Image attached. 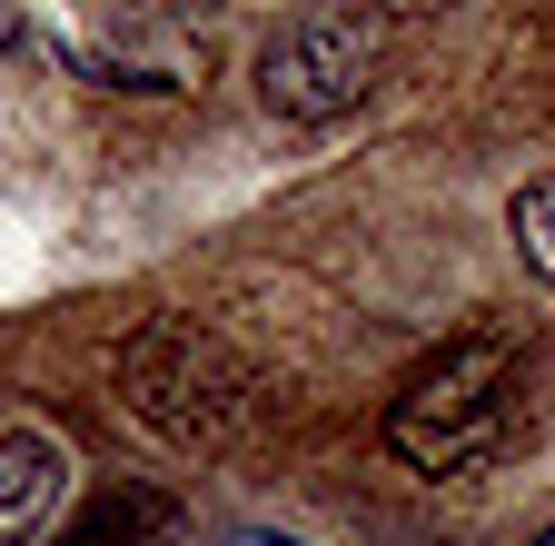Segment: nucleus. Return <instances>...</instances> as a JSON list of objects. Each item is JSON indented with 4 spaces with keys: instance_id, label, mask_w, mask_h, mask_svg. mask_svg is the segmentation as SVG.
I'll return each mask as SVG.
<instances>
[{
    "instance_id": "nucleus-1",
    "label": "nucleus",
    "mask_w": 555,
    "mask_h": 546,
    "mask_svg": "<svg viewBox=\"0 0 555 546\" xmlns=\"http://www.w3.org/2000/svg\"><path fill=\"white\" fill-rule=\"evenodd\" d=\"M516 428H526V348L506 328L447 338V348L387 397V447L416 477H466L486 457H506Z\"/></svg>"
},
{
    "instance_id": "nucleus-3",
    "label": "nucleus",
    "mask_w": 555,
    "mask_h": 546,
    "mask_svg": "<svg viewBox=\"0 0 555 546\" xmlns=\"http://www.w3.org/2000/svg\"><path fill=\"white\" fill-rule=\"evenodd\" d=\"M377 60H387V21L377 11H318L288 21L258 60V100L278 119H347L377 90Z\"/></svg>"
},
{
    "instance_id": "nucleus-5",
    "label": "nucleus",
    "mask_w": 555,
    "mask_h": 546,
    "mask_svg": "<svg viewBox=\"0 0 555 546\" xmlns=\"http://www.w3.org/2000/svg\"><path fill=\"white\" fill-rule=\"evenodd\" d=\"M169 517H179V507H169L159 487H119V497H100L80 526H69L60 546H150V536H169Z\"/></svg>"
},
{
    "instance_id": "nucleus-2",
    "label": "nucleus",
    "mask_w": 555,
    "mask_h": 546,
    "mask_svg": "<svg viewBox=\"0 0 555 546\" xmlns=\"http://www.w3.org/2000/svg\"><path fill=\"white\" fill-rule=\"evenodd\" d=\"M119 397H129V418L150 428L159 447L219 457V447H238V428H248L258 378L238 368V348H229L219 328H198V318H150V328L119 348Z\"/></svg>"
},
{
    "instance_id": "nucleus-4",
    "label": "nucleus",
    "mask_w": 555,
    "mask_h": 546,
    "mask_svg": "<svg viewBox=\"0 0 555 546\" xmlns=\"http://www.w3.org/2000/svg\"><path fill=\"white\" fill-rule=\"evenodd\" d=\"M69 507V447L50 428H11L0 437V546H40Z\"/></svg>"
},
{
    "instance_id": "nucleus-6",
    "label": "nucleus",
    "mask_w": 555,
    "mask_h": 546,
    "mask_svg": "<svg viewBox=\"0 0 555 546\" xmlns=\"http://www.w3.org/2000/svg\"><path fill=\"white\" fill-rule=\"evenodd\" d=\"M506 229H516V258L535 268V279H545V299H555V169H535V179L516 189Z\"/></svg>"
},
{
    "instance_id": "nucleus-7",
    "label": "nucleus",
    "mask_w": 555,
    "mask_h": 546,
    "mask_svg": "<svg viewBox=\"0 0 555 546\" xmlns=\"http://www.w3.org/2000/svg\"><path fill=\"white\" fill-rule=\"evenodd\" d=\"M0 50H21V21H11V11H0Z\"/></svg>"
}]
</instances>
